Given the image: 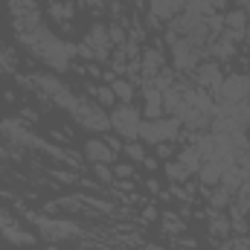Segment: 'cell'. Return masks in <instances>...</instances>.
I'll list each match as a JSON object with an SVG mask.
<instances>
[{
    "label": "cell",
    "instance_id": "6da1fadb",
    "mask_svg": "<svg viewBox=\"0 0 250 250\" xmlns=\"http://www.w3.org/2000/svg\"><path fill=\"white\" fill-rule=\"evenodd\" d=\"M18 38L23 41V47H26L29 53H35L41 62L47 64V67H53L56 73H64V70L70 67V59L76 56V47L67 44L64 38H59L56 32H50L44 23L29 26V29H21Z\"/></svg>",
    "mask_w": 250,
    "mask_h": 250
},
{
    "label": "cell",
    "instance_id": "7a4b0ae2",
    "mask_svg": "<svg viewBox=\"0 0 250 250\" xmlns=\"http://www.w3.org/2000/svg\"><path fill=\"white\" fill-rule=\"evenodd\" d=\"M0 134H3L12 146H18V148H32V151H41V154L56 157V160H62V163H76V157H73V154H67L64 148L53 146V143H47L44 137L32 134V131H29V125H23L21 120H12V117L0 120Z\"/></svg>",
    "mask_w": 250,
    "mask_h": 250
},
{
    "label": "cell",
    "instance_id": "3957f363",
    "mask_svg": "<svg viewBox=\"0 0 250 250\" xmlns=\"http://www.w3.org/2000/svg\"><path fill=\"white\" fill-rule=\"evenodd\" d=\"M175 117L181 120V125H187L192 131H204L215 117V99L207 96V90H201V87H187L184 102Z\"/></svg>",
    "mask_w": 250,
    "mask_h": 250
},
{
    "label": "cell",
    "instance_id": "277c9868",
    "mask_svg": "<svg viewBox=\"0 0 250 250\" xmlns=\"http://www.w3.org/2000/svg\"><path fill=\"white\" fill-rule=\"evenodd\" d=\"M32 84H35L41 93H47V96L53 99V105H59V108L67 111L70 117L79 111V105H82V99H84V96H76L62 79H56V76H50V73H35V76H32Z\"/></svg>",
    "mask_w": 250,
    "mask_h": 250
},
{
    "label": "cell",
    "instance_id": "5b68a950",
    "mask_svg": "<svg viewBox=\"0 0 250 250\" xmlns=\"http://www.w3.org/2000/svg\"><path fill=\"white\" fill-rule=\"evenodd\" d=\"M29 221L38 227V233L47 242H70V239L82 236L79 221H70V218H50V215H32L29 212Z\"/></svg>",
    "mask_w": 250,
    "mask_h": 250
},
{
    "label": "cell",
    "instance_id": "8992f818",
    "mask_svg": "<svg viewBox=\"0 0 250 250\" xmlns=\"http://www.w3.org/2000/svg\"><path fill=\"white\" fill-rule=\"evenodd\" d=\"M181 134V120L178 117H157V120H143L140 125V140L148 146L172 143Z\"/></svg>",
    "mask_w": 250,
    "mask_h": 250
},
{
    "label": "cell",
    "instance_id": "52a82bcc",
    "mask_svg": "<svg viewBox=\"0 0 250 250\" xmlns=\"http://www.w3.org/2000/svg\"><path fill=\"white\" fill-rule=\"evenodd\" d=\"M111 131L117 134V137H123L125 143H131V140H140V125H143V117H140V111L134 108V105H117L111 114Z\"/></svg>",
    "mask_w": 250,
    "mask_h": 250
},
{
    "label": "cell",
    "instance_id": "ba28073f",
    "mask_svg": "<svg viewBox=\"0 0 250 250\" xmlns=\"http://www.w3.org/2000/svg\"><path fill=\"white\" fill-rule=\"evenodd\" d=\"M204 56H207V47L198 44V41H192V38H178V41L172 44V64H175V70H181V73L195 70Z\"/></svg>",
    "mask_w": 250,
    "mask_h": 250
},
{
    "label": "cell",
    "instance_id": "9c48e42d",
    "mask_svg": "<svg viewBox=\"0 0 250 250\" xmlns=\"http://www.w3.org/2000/svg\"><path fill=\"white\" fill-rule=\"evenodd\" d=\"M212 99L215 102H248L250 99V76H245V73L224 76L221 84L212 90Z\"/></svg>",
    "mask_w": 250,
    "mask_h": 250
},
{
    "label": "cell",
    "instance_id": "30bf717a",
    "mask_svg": "<svg viewBox=\"0 0 250 250\" xmlns=\"http://www.w3.org/2000/svg\"><path fill=\"white\" fill-rule=\"evenodd\" d=\"M76 53H79L82 59H99V62H105V59L111 56V35H108V26L96 23V26L87 32V38L76 47Z\"/></svg>",
    "mask_w": 250,
    "mask_h": 250
},
{
    "label": "cell",
    "instance_id": "8fae6325",
    "mask_svg": "<svg viewBox=\"0 0 250 250\" xmlns=\"http://www.w3.org/2000/svg\"><path fill=\"white\" fill-rule=\"evenodd\" d=\"M73 123H79L82 128H87V131H96V134H108L111 131V117L96 102H90V99H82L79 111L73 114Z\"/></svg>",
    "mask_w": 250,
    "mask_h": 250
},
{
    "label": "cell",
    "instance_id": "7c38bea8",
    "mask_svg": "<svg viewBox=\"0 0 250 250\" xmlns=\"http://www.w3.org/2000/svg\"><path fill=\"white\" fill-rule=\"evenodd\" d=\"M242 38H245V35L227 29V32H221V35L212 38V44H209L207 53H209V56H218V59H233V56H236V44H239Z\"/></svg>",
    "mask_w": 250,
    "mask_h": 250
},
{
    "label": "cell",
    "instance_id": "4fadbf2b",
    "mask_svg": "<svg viewBox=\"0 0 250 250\" xmlns=\"http://www.w3.org/2000/svg\"><path fill=\"white\" fill-rule=\"evenodd\" d=\"M0 236L3 239H9L12 245H32L35 239H32V233H26L15 218H9L6 212H0Z\"/></svg>",
    "mask_w": 250,
    "mask_h": 250
},
{
    "label": "cell",
    "instance_id": "5bb4252c",
    "mask_svg": "<svg viewBox=\"0 0 250 250\" xmlns=\"http://www.w3.org/2000/svg\"><path fill=\"white\" fill-rule=\"evenodd\" d=\"M221 67L218 64H198L195 67V84L201 87V90H215L218 84H221Z\"/></svg>",
    "mask_w": 250,
    "mask_h": 250
},
{
    "label": "cell",
    "instance_id": "9a60e30c",
    "mask_svg": "<svg viewBox=\"0 0 250 250\" xmlns=\"http://www.w3.org/2000/svg\"><path fill=\"white\" fill-rule=\"evenodd\" d=\"M160 70H163V56H160V50H146V53L140 56V76H143V84H148Z\"/></svg>",
    "mask_w": 250,
    "mask_h": 250
},
{
    "label": "cell",
    "instance_id": "2e32d148",
    "mask_svg": "<svg viewBox=\"0 0 250 250\" xmlns=\"http://www.w3.org/2000/svg\"><path fill=\"white\" fill-rule=\"evenodd\" d=\"M148 6H151V15H154V18H160V21H175V18L184 12L187 0H148Z\"/></svg>",
    "mask_w": 250,
    "mask_h": 250
},
{
    "label": "cell",
    "instance_id": "e0dca14e",
    "mask_svg": "<svg viewBox=\"0 0 250 250\" xmlns=\"http://www.w3.org/2000/svg\"><path fill=\"white\" fill-rule=\"evenodd\" d=\"M84 157L90 163H111L114 160V148L105 140H87L84 143Z\"/></svg>",
    "mask_w": 250,
    "mask_h": 250
},
{
    "label": "cell",
    "instance_id": "ac0fdd59",
    "mask_svg": "<svg viewBox=\"0 0 250 250\" xmlns=\"http://www.w3.org/2000/svg\"><path fill=\"white\" fill-rule=\"evenodd\" d=\"M143 99H146V117H148V120L163 117V93H160L157 87L146 84V87H143Z\"/></svg>",
    "mask_w": 250,
    "mask_h": 250
},
{
    "label": "cell",
    "instance_id": "d6986e66",
    "mask_svg": "<svg viewBox=\"0 0 250 250\" xmlns=\"http://www.w3.org/2000/svg\"><path fill=\"white\" fill-rule=\"evenodd\" d=\"M221 175H224V166L215 163V160H204L201 169H198V178L204 187H218L221 184Z\"/></svg>",
    "mask_w": 250,
    "mask_h": 250
},
{
    "label": "cell",
    "instance_id": "ffe728a7",
    "mask_svg": "<svg viewBox=\"0 0 250 250\" xmlns=\"http://www.w3.org/2000/svg\"><path fill=\"white\" fill-rule=\"evenodd\" d=\"M245 184H248V169H242L239 163L224 169V175H221V187H224V189L236 192V189H242Z\"/></svg>",
    "mask_w": 250,
    "mask_h": 250
},
{
    "label": "cell",
    "instance_id": "44dd1931",
    "mask_svg": "<svg viewBox=\"0 0 250 250\" xmlns=\"http://www.w3.org/2000/svg\"><path fill=\"white\" fill-rule=\"evenodd\" d=\"M178 163L187 169L189 175H198V169H201V163H204V160H201V154H198V148H195V146H184V148L178 151Z\"/></svg>",
    "mask_w": 250,
    "mask_h": 250
},
{
    "label": "cell",
    "instance_id": "7402d4cb",
    "mask_svg": "<svg viewBox=\"0 0 250 250\" xmlns=\"http://www.w3.org/2000/svg\"><path fill=\"white\" fill-rule=\"evenodd\" d=\"M9 9H12V18L15 21H29V18L38 15V9H35L32 0H9Z\"/></svg>",
    "mask_w": 250,
    "mask_h": 250
},
{
    "label": "cell",
    "instance_id": "603a6c76",
    "mask_svg": "<svg viewBox=\"0 0 250 250\" xmlns=\"http://www.w3.org/2000/svg\"><path fill=\"white\" fill-rule=\"evenodd\" d=\"M224 26H227L230 32L245 35V32H248V15H245V9H242V6H239V9H233V12L224 18Z\"/></svg>",
    "mask_w": 250,
    "mask_h": 250
},
{
    "label": "cell",
    "instance_id": "cb8c5ba5",
    "mask_svg": "<svg viewBox=\"0 0 250 250\" xmlns=\"http://www.w3.org/2000/svg\"><path fill=\"white\" fill-rule=\"evenodd\" d=\"M181 102H184V90L181 87H169V90H163V114H178V108H181Z\"/></svg>",
    "mask_w": 250,
    "mask_h": 250
},
{
    "label": "cell",
    "instance_id": "d4e9b609",
    "mask_svg": "<svg viewBox=\"0 0 250 250\" xmlns=\"http://www.w3.org/2000/svg\"><path fill=\"white\" fill-rule=\"evenodd\" d=\"M163 172H166V178H169L172 184H187V181H189V172L178 163V160H175V163H172V160H166V163H163Z\"/></svg>",
    "mask_w": 250,
    "mask_h": 250
},
{
    "label": "cell",
    "instance_id": "484cf974",
    "mask_svg": "<svg viewBox=\"0 0 250 250\" xmlns=\"http://www.w3.org/2000/svg\"><path fill=\"white\" fill-rule=\"evenodd\" d=\"M233 204H236V212L250 215V184H245L242 189L233 192Z\"/></svg>",
    "mask_w": 250,
    "mask_h": 250
},
{
    "label": "cell",
    "instance_id": "4316f807",
    "mask_svg": "<svg viewBox=\"0 0 250 250\" xmlns=\"http://www.w3.org/2000/svg\"><path fill=\"white\" fill-rule=\"evenodd\" d=\"M111 90H114V96H117L120 102H131V99H134V84L125 82V79H114V82H111Z\"/></svg>",
    "mask_w": 250,
    "mask_h": 250
},
{
    "label": "cell",
    "instance_id": "83f0119b",
    "mask_svg": "<svg viewBox=\"0 0 250 250\" xmlns=\"http://www.w3.org/2000/svg\"><path fill=\"white\" fill-rule=\"evenodd\" d=\"M184 12H187V15H198V18H209V15H215V9H212L207 0H187Z\"/></svg>",
    "mask_w": 250,
    "mask_h": 250
},
{
    "label": "cell",
    "instance_id": "f1b7e54d",
    "mask_svg": "<svg viewBox=\"0 0 250 250\" xmlns=\"http://www.w3.org/2000/svg\"><path fill=\"white\" fill-rule=\"evenodd\" d=\"M148 84H151V87H157V90L163 93V90L175 87V76H172V70H166V67H163V70H160V73H157V76H154Z\"/></svg>",
    "mask_w": 250,
    "mask_h": 250
},
{
    "label": "cell",
    "instance_id": "f546056e",
    "mask_svg": "<svg viewBox=\"0 0 250 250\" xmlns=\"http://www.w3.org/2000/svg\"><path fill=\"white\" fill-rule=\"evenodd\" d=\"M230 201H233V192H230V189H224L221 184H218V189H215V192L209 195V204H212L215 209H224V207H227Z\"/></svg>",
    "mask_w": 250,
    "mask_h": 250
},
{
    "label": "cell",
    "instance_id": "4dcf8cb0",
    "mask_svg": "<svg viewBox=\"0 0 250 250\" xmlns=\"http://www.w3.org/2000/svg\"><path fill=\"white\" fill-rule=\"evenodd\" d=\"M209 233H212V236H218V239H227V236H230V221H227V218H221V215L209 218Z\"/></svg>",
    "mask_w": 250,
    "mask_h": 250
},
{
    "label": "cell",
    "instance_id": "1f68e13d",
    "mask_svg": "<svg viewBox=\"0 0 250 250\" xmlns=\"http://www.w3.org/2000/svg\"><path fill=\"white\" fill-rule=\"evenodd\" d=\"M125 154L134 160V163H143L146 160V151H143V146L137 143V140H131V143H125Z\"/></svg>",
    "mask_w": 250,
    "mask_h": 250
},
{
    "label": "cell",
    "instance_id": "d6a6232c",
    "mask_svg": "<svg viewBox=\"0 0 250 250\" xmlns=\"http://www.w3.org/2000/svg\"><path fill=\"white\" fill-rule=\"evenodd\" d=\"M93 175L102 184H114V169H108V163H93Z\"/></svg>",
    "mask_w": 250,
    "mask_h": 250
},
{
    "label": "cell",
    "instance_id": "836d02e7",
    "mask_svg": "<svg viewBox=\"0 0 250 250\" xmlns=\"http://www.w3.org/2000/svg\"><path fill=\"white\" fill-rule=\"evenodd\" d=\"M96 96H99L102 105H114V102H117V96H114L111 87H96Z\"/></svg>",
    "mask_w": 250,
    "mask_h": 250
},
{
    "label": "cell",
    "instance_id": "e575fe53",
    "mask_svg": "<svg viewBox=\"0 0 250 250\" xmlns=\"http://www.w3.org/2000/svg\"><path fill=\"white\" fill-rule=\"evenodd\" d=\"M9 70H12V53L0 47V73H9Z\"/></svg>",
    "mask_w": 250,
    "mask_h": 250
},
{
    "label": "cell",
    "instance_id": "d590c367",
    "mask_svg": "<svg viewBox=\"0 0 250 250\" xmlns=\"http://www.w3.org/2000/svg\"><path fill=\"white\" fill-rule=\"evenodd\" d=\"M134 175V166L131 163H125V166H117L114 169V178H131Z\"/></svg>",
    "mask_w": 250,
    "mask_h": 250
},
{
    "label": "cell",
    "instance_id": "8d00e7d4",
    "mask_svg": "<svg viewBox=\"0 0 250 250\" xmlns=\"http://www.w3.org/2000/svg\"><path fill=\"white\" fill-rule=\"evenodd\" d=\"M224 250H250L248 239H233V245H224Z\"/></svg>",
    "mask_w": 250,
    "mask_h": 250
},
{
    "label": "cell",
    "instance_id": "74e56055",
    "mask_svg": "<svg viewBox=\"0 0 250 250\" xmlns=\"http://www.w3.org/2000/svg\"><path fill=\"white\" fill-rule=\"evenodd\" d=\"M169 154H172V148H169L166 143H160V146H157V157H160V160H169Z\"/></svg>",
    "mask_w": 250,
    "mask_h": 250
},
{
    "label": "cell",
    "instance_id": "f35d334b",
    "mask_svg": "<svg viewBox=\"0 0 250 250\" xmlns=\"http://www.w3.org/2000/svg\"><path fill=\"white\" fill-rule=\"evenodd\" d=\"M207 3H209V6H212V9H224V6H227V3H230V0H207Z\"/></svg>",
    "mask_w": 250,
    "mask_h": 250
},
{
    "label": "cell",
    "instance_id": "ab89813d",
    "mask_svg": "<svg viewBox=\"0 0 250 250\" xmlns=\"http://www.w3.org/2000/svg\"><path fill=\"white\" fill-rule=\"evenodd\" d=\"M146 187L151 189V192H157V195H160V184H157V181H148V184H146Z\"/></svg>",
    "mask_w": 250,
    "mask_h": 250
},
{
    "label": "cell",
    "instance_id": "60d3db41",
    "mask_svg": "<svg viewBox=\"0 0 250 250\" xmlns=\"http://www.w3.org/2000/svg\"><path fill=\"white\" fill-rule=\"evenodd\" d=\"M82 3H87V6H102L105 0H82Z\"/></svg>",
    "mask_w": 250,
    "mask_h": 250
},
{
    "label": "cell",
    "instance_id": "b9f144b4",
    "mask_svg": "<svg viewBox=\"0 0 250 250\" xmlns=\"http://www.w3.org/2000/svg\"><path fill=\"white\" fill-rule=\"evenodd\" d=\"M245 15H248V21H250V3H248V6H245Z\"/></svg>",
    "mask_w": 250,
    "mask_h": 250
},
{
    "label": "cell",
    "instance_id": "7bdbcfd3",
    "mask_svg": "<svg viewBox=\"0 0 250 250\" xmlns=\"http://www.w3.org/2000/svg\"><path fill=\"white\" fill-rule=\"evenodd\" d=\"M245 131H248V140H250V123H248V125H245Z\"/></svg>",
    "mask_w": 250,
    "mask_h": 250
},
{
    "label": "cell",
    "instance_id": "ee69618b",
    "mask_svg": "<svg viewBox=\"0 0 250 250\" xmlns=\"http://www.w3.org/2000/svg\"><path fill=\"white\" fill-rule=\"evenodd\" d=\"M248 3H250V0H239V6H248Z\"/></svg>",
    "mask_w": 250,
    "mask_h": 250
},
{
    "label": "cell",
    "instance_id": "f6af8a7d",
    "mask_svg": "<svg viewBox=\"0 0 250 250\" xmlns=\"http://www.w3.org/2000/svg\"><path fill=\"white\" fill-rule=\"evenodd\" d=\"M245 35H248V44H250V29H248V32H245Z\"/></svg>",
    "mask_w": 250,
    "mask_h": 250
},
{
    "label": "cell",
    "instance_id": "bcb514c9",
    "mask_svg": "<svg viewBox=\"0 0 250 250\" xmlns=\"http://www.w3.org/2000/svg\"><path fill=\"white\" fill-rule=\"evenodd\" d=\"M248 184H250V166H248Z\"/></svg>",
    "mask_w": 250,
    "mask_h": 250
}]
</instances>
